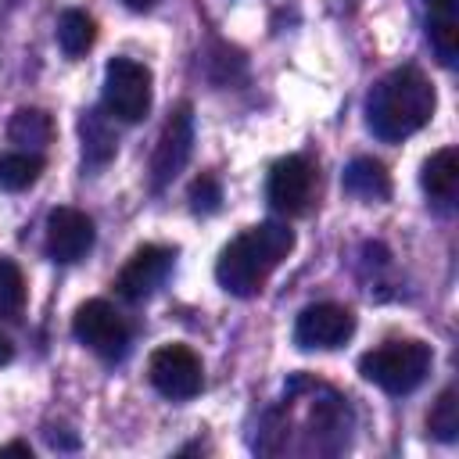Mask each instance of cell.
<instances>
[{
  "instance_id": "cell-21",
  "label": "cell",
  "mask_w": 459,
  "mask_h": 459,
  "mask_svg": "<svg viewBox=\"0 0 459 459\" xmlns=\"http://www.w3.org/2000/svg\"><path fill=\"white\" fill-rule=\"evenodd\" d=\"M219 201H222V190H219V183L212 179V176H201V179H194V186H190V208L194 212H215L219 208Z\"/></svg>"
},
{
  "instance_id": "cell-9",
  "label": "cell",
  "mask_w": 459,
  "mask_h": 459,
  "mask_svg": "<svg viewBox=\"0 0 459 459\" xmlns=\"http://www.w3.org/2000/svg\"><path fill=\"white\" fill-rule=\"evenodd\" d=\"M190 151H194V115H190V104H179L172 111V118L165 122L158 147H154V161H151L154 190H161L169 179H176L183 172V165L190 161Z\"/></svg>"
},
{
  "instance_id": "cell-23",
  "label": "cell",
  "mask_w": 459,
  "mask_h": 459,
  "mask_svg": "<svg viewBox=\"0 0 459 459\" xmlns=\"http://www.w3.org/2000/svg\"><path fill=\"white\" fill-rule=\"evenodd\" d=\"M0 455H32V448L22 441H11V445H0Z\"/></svg>"
},
{
  "instance_id": "cell-14",
  "label": "cell",
  "mask_w": 459,
  "mask_h": 459,
  "mask_svg": "<svg viewBox=\"0 0 459 459\" xmlns=\"http://www.w3.org/2000/svg\"><path fill=\"white\" fill-rule=\"evenodd\" d=\"M7 136L18 143V147H32V151H43L50 140H54V122L47 111L39 108H18L11 115V126H7Z\"/></svg>"
},
{
  "instance_id": "cell-5",
  "label": "cell",
  "mask_w": 459,
  "mask_h": 459,
  "mask_svg": "<svg viewBox=\"0 0 459 459\" xmlns=\"http://www.w3.org/2000/svg\"><path fill=\"white\" fill-rule=\"evenodd\" d=\"M147 377H151L154 391L172 398V402H186V398L201 394V387H204L201 359L186 344H161V348H154L151 362H147Z\"/></svg>"
},
{
  "instance_id": "cell-20",
  "label": "cell",
  "mask_w": 459,
  "mask_h": 459,
  "mask_svg": "<svg viewBox=\"0 0 459 459\" xmlns=\"http://www.w3.org/2000/svg\"><path fill=\"white\" fill-rule=\"evenodd\" d=\"M25 308V276L11 258H0V316H18Z\"/></svg>"
},
{
  "instance_id": "cell-13",
  "label": "cell",
  "mask_w": 459,
  "mask_h": 459,
  "mask_svg": "<svg viewBox=\"0 0 459 459\" xmlns=\"http://www.w3.org/2000/svg\"><path fill=\"white\" fill-rule=\"evenodd\" d=\"M423 190L434 201H452L459 190V151L455 147H441L423 161V176H420Z\"/></svg>"
},
{
  "instance_id": "cell-8",
  "label": "cell",
  "mask_w": 459,
  "mask_h": 459,
  "mask_svg": "<svg viewBox=\"0 0 459 459\" xmlns=\"http://www.w3.org/2000/svg\"><path fill=\"white\" fill-rule=\"evenodd\" d=\"M316 190V172L301 154H287L269 169V183H265V197L273 204V212L280 215H301L312 201Z\"/></svg>"
},
{
  "instance_id": "cell-10",
  "label": "cell",
  "mask_w": 459,
  "mask_h": 459,
  "mask_svg": "<svg viewBox=\"0 0 459 459\" xmlns=\"http://www.w3.org/2000/svg\"><path fill=\"white\" fill-rule=\"evenodd\" d=\"M172 251L169 247H158V244H143L140 251H133V258L122 265V273H118V280H115V287H118V294L126 298V301H143V298H151L161 283H165V276L172 273Z\"/></svg>"
},
{
  "instance_id": "cell-11",
  "label": "cell",
  "mask_w": 459,
  "mask_h": 459,
  "mask_svg": "<svg viewBox=\"0 0 459 459\" xmlns=\"http://www.w3.org/2000/svg\"><path fill=\"white\" fill-rule=\"evenodd\" d=\"M93 247V219L79 208H54L47 219V251L54 262H79Z\"/></svg>"
},
{
  "instance_id": "cell-16",
  "label": "cell",
  "mask_w": 459,
  "mask_h": 459,
  "mask_svg": "<svg viewBox=\"0 0 459 459\" xmlns=\"http://www.w3.org/2000/svg\"><path fill=\"white\" fill-rule=\"evenodd\" d=\"M97 39V25L86 11H65L57 18V47L68 54V57H82Z\"/></svg>"
},
{
  "instance_id": "cell-22",
  "label": "cell",
  "mask_w": 459,
  "mask_h": 459,
  "mask_svg": "<svg viewBox=\"0 0 459 459\" xmlns=\"http://www.w3.org/2000/svg\"><path fill=\"white\" fill-rule=\"evenodd\" d=\"M423 4L430 14H455V7H459V0H423Z\"/></svg>"
},
{
  "instance_id": "cell-3",
  "label": "cell",
  "mask_w": 459,
  "mask_h": 459,
  "mask_svg": "<svg viewBox=\"0 0 459 459\" xmlns=\"http://www.w3.org/2000/svg\"><path fill=\"white\" fill-rule=\"evenodd\" d=\"M430 359L423 341H387L359 359V373L387 394H409L427 380Z\"/></svg>"
},
{
  "instance_id": "cell-2",
  "label": "cell",
  "mask_w": 459,
  "mask_h": 459,
  "mask_svg": "<svg viewBox=\"0 0 459 459\" xmlns=\"http://www.w3.org/2000/svg\"><path fill=\"white\" fill-rule=\"evenodd\" d=\"M290 247H294V233L283 222H258L222 247L215 262V280L226 294L251 298L262 290L273 269L290 255Z\"/></svg>"
},
{
  "instance_id": "cell-25",
  "label": "cell",
  "mask_w": 459,
  "mask_h": 459,
  "mask_svg": "<svg viewBox=\"0 0 459 459\" xmlns=\"http://www.w3.org/2000/svg\"><path fill=\"white\" fill-rule=\"evenodd\" d=\"M129 11H151L154 7V0H122Z\"/></svg>"
},
{
  "instance_id": "cell-24",
  "label": "cell",
  "mask_w": 459,
  "mask_h": 459,
  "mask_svg": "<svg viewBox=\"0 0 459 459\" xmlns=\"http://www.w3.org/2000/svg\"><path fill=\"white\" fill-rule=\"evenodd\" d=\"M11 355H14V348H11V341L0 333V366H7V362H11Z\"/></svg>"
},
{
  "instance_id": "cell-6",
  "label": "cell",
  "mask_w": 459,
  "mask_h": 459,
  "mask_svg": "<svg viewBox=\"0 0 459 459\" xmlns=\"http://www.w3.org/2000/svg\"><path fill=\"white\" fill-rule=\"evenodd\" d=\"M72 333L79 337V344H86L90 351H97L100 359H118L129 344V326L126 319L100 298L82 301L72 316Z\"/></svg>"
},
{
  "instance_id": "cell-17",
  "label": "cell",
  "mask_w": 459,
  "mask_h": 459,
  "mask_svg": "<svg viewBox=\"0 0 459 459\" xmlns=\"http://www.w3.org/2000/svg\"><path fill=\"white\" fill-rule=\"evenodd\" d=\"M43 172V161L39 154H29V151H14V154H4L0 158V190H29Z\"/></svg>"
},
{
  "instance_id": "cell-15",
  "label": "cell",
  "mask_w": 459,
  "mask_h": 459,
  "mask_svg": "<svg viewBox=\"0 0 459 459\" xmlns=\"http://www.w3.org/2000/svg\"><path fill=\"white\" fill-rule=\"evenodd\" d=\"M79 133H82V158L90 165H104L108 158H115V129L108 126V118L100 111H86L82 122H79Z\"/></svg>"
},
{
  "instance_id": "cell-4",
  "label": "cell",
  "mask_w": 459,
  "mask_h": 459,
  "mask_svg": "<svg viewBox=\"0 0 459 459\" xmlns=\"http://www.w3.org/2000/svg\"><path fill=\"white\" fill-rule=\"evenodd\" d=\"M104 108L122 122H140L151 111V68L133 57H111L104 68Z\"/></svg>"
},
{
  "instance_id": "cell-18",
  "label": "cell",
  "mask_w": 459,
  "mask_h": 459,
  "mask_svg": "<svg viewBox=\"0 0 459 459\" xmlns=\"http://www.w3.org/2000/svg\"><path fill=\"white\" fill-rule=\"evenodd\" d=\"M427 39L441 65H455L459 57V18L455 14H430L427 18Z\"/></svg>"
},
{
  "instance_id": "cell-19",
  "label": "cell",
  "mask_w": 459,
  "mask_h": 459,
  "mask_svg": "<svg viewBox=\"0 0 459 459\" xmlns=\"http://www.w3.org/2000/svg\"><path fill=\"white\" fill-rule=\"evenodd\" d=\"M427 430L437 437V441H455L459 437V394L455 387H445L427 416Z\"/></svg>"
},
{
  "instance_id": "cell-12",
  "label": "cell",
  "mask_w": 459,
  "mask_h": 459,
  "mask_svg": "<svg viewBox=\"0 0 459 459\" xmlns=\"http://www.w3.org/2000/svg\"><path fill=\"white\" fill-rule=\"evenodd\" d=\"M341 186H344V194H351L355 201H366V204H377V201L391 197V176L377 158H355L344 169Z\"/></svg>"
},
{
  "instance_id": "cell-7",
  "label": "cell",
  "mask_w": 459,
  "mask_h": 459,
  "mask_svg": "<svg viewBox=\"0 0 459 459\" xmlns=\"http://www.w3.org/2000/svg\"><path fill=\"white\" fill-rule=\"evenodd\" d=\"M351 333H355V316L344 305H333V301H319V305L301 308V316L294 323V344L305 348V351L341 348Z\"/></svg>"
},
{
  "instance_id": "cell-1",
  "label": "cell",
  "mask_w": 459,
  "mask_h": 459,
  "mask_svg": "<svg viewBox=\"0 0 459 459\" xmlns=\"http://www.w3.org/2000/svg\"><path fill=\"white\" fill-rule=\"evenodd\" d=\"M434 86L430 79L405 65V68H394L387 72L373 90H369V100H366V122L373 129V136L394 143V140H405L412 133H420L430 115H434Z\"/></svg>"
}]
</instances>
